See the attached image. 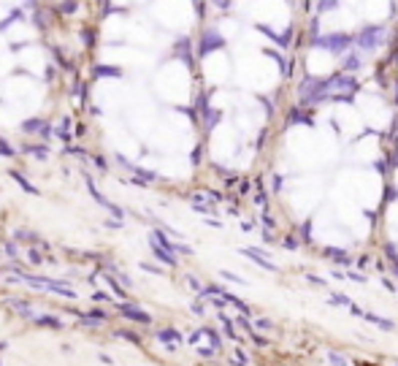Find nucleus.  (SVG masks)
I'll list each match as a JSON object with an SVG mask.
<instances>
[{
  "label": "nucleus",
  "mask_w": 398,
  "mask_h": 366,
  "mask_svg": "<svg viewBox=\"0 0 398 366\" xmlns=\"http://www.w3.org/2000/svg\"><path fill=\"white\" fill-rule=\"evenodd\" d=\"M363 320L366 323H371V325H376V328L379 331H395V323L390 320V317H382V315H374V312H366V315H363Z\"/></svg>",
  "instance_id": "nucleus-4"
},
{
  "label": "nucleus",
  "mask_w": 398,
  "mask_h": 366,
  "mask_svg": "<svg viewBox=\"0 0 398 366\" xmlns=\"http://www.w3.org/2000/svg\"><path fill=\"white\" fill-rule=\"evenodd\" d=\"M187 285H190V288H192V290H198V293H203V285H201V282H198V279H195V277H187Z\"/></svg>",
  "instance_id": "nucleus-20"
},
{
  "label": "nucleus",
  "mask_w": 398,
  "mask_h": 366,
  "mask_svg": "<svg viewBox=\"0 0 398 366\" xmlns=\"http://www.w3.org/2000/svg\"><path fill=\"white\" fill-rule=\"evenodd\" d=\"M9 307L14 309V312H19V315H22V317H30V320H33V317H36V312H33V307H30V304L19 301V298H11V301H9Z\"/></svg>",
  "instance_id": "nucleus-8"
},
{
  "label": "nucleus",
  "mask_w": 398,
  "mask_h": 366,
  "mask_svg": "<svg viewBox=\"0 0 398 366\" xmlns=\"http://www.w3.org/2000/svg\"><path fill=\"white\" fill-rule=\"evenodd\" d=\"M387 261H390V266H393V271H398V255L393 252V247H387Z\"/></svg>",
  "instance_id": "nucleus-18"
},
{
  "label": "nucleus",
  "mask_w": 398,
  "mask_h": 366,
  "mask_svg": "<svg viewBox=\"0 0 398 366\" xmlns=\"http://www.w3.org/2000/svg\"><path fill=\"white\" fill-rule=\"evenodd\" d=\"M119 339H128V342H133V344H141V339H138L136 334H130V331H119Z\"/></svg>",
  "instance_id": "nucleus-17"
},
{
  "label": "nucleus",
  "mask_w": 398,
  "mask_h": 366,
  "mask_svg": "<svg viewBox=\"0 0 398 366\" xmlns=\"http://www.w3.org/2000/svg\"><path fill=\"white\" fill-rule=\"evenodd\" d=\"M328 363L330 366H349V361L341 355L339 350H328Z\"/></svg>",
  "instance_id": "nucleus-10"
},
{
  "label": "nucleus",
  "mask_w": 398,
  "mask_h": 366,
  "mask_svg": "<svg viewBox=\"0 0 398 366\" xmlns=\"http://www.w3.org/2000/svg\"><path fill=\"white\" fill-rule=\"evenodd\" d=\"M325 258L333 261V263H339V266H349V263H352V258H349L344 250H339V247H325Z\"/></svg>",
  "instance_id": "nucleus-5"
},
{
  "label": "nucleus",
  "mask_w": 398,
  "mask_h": 366,
  "mask_svg": "<svg viewBox=\"0 0 398 366\" xmlns=\"http://www.w3.org/2000/svg\"><path fill=\"white\" fill-rule=\"evenodd\" d=\"M349 312H352L355 317H363V315H366V312H363L360 307H357V304H352V307H349Z\"/></svg>",
  "instance_id": "nucleus-21"
},
{
  "label": "nucleus",
  "mask_w": 398,
  "mask_h": 366,
  "mask_svg": "<svg viewBox=\"0 0 398 366\" xmlns=\"http://www.w3.org/2000/svg\"><path fill=\"white\" fill-rule=\"evenodd\" d=\"M395 363H398V358H395Z\"/></svg>",
  "instance_id": "nucleus-25"
},
{
  "label": "nucleus",
  "mask_w": 398,
  "mask_h": 366,
  "mask_svg": "<svg viewBox=\"0 0 398 366\" xmlns=\"http://www.w3.org/2000/svg\"><path fill=\"white\" fill-rule=\"evenodd\" d=\"M328 304H330V307H347V309H349L355 301H352L349 296H344V293H336V290H330V293H328Z\"/></svg>",
  "instance_id": "nucleus-7"
},
{
  "label": "nucleus",
  "mask_w": 398,
  "mask_h": 366,
  "mask_svg": "<svg viewBox=\"0 0 398 366\" xmlns=\"http://www.w3.org/2000/svg\"><path fill=\"white\" fill-rule=\"evenodd\" d=\"M157 339H160L168 350H176L179 344H182V334H179L176 328H160L157 331Z\"/></svg>",
  "instance_id": "nucleus-3"
},
{
  "label": "nucleus",
  "mask_w": 398,
  "mask_h": 366,
  "mask_svg": "<svg viewBox=\"0 0 398 366\" xmlns=\"http://www.w3.org/2000/svg\"><path fill=\"white\" fill-rule=\"evenodd\" d=\"M230 366H249V355L244 352L241 347L233 350V361H230Z\"/></svg>",
  "instance_id": "nucleus-11"
},
{
  "label": "nucleus",
  "mask_w": 398,
  "mask_h": 366,
  "mask_svg": "<svg viewBox=\"0 0 398 366\" xmlns=\"http://www.w3.org/2000/svg\"><path fill=\"white\" fill-rule=\"evenodd\" d=\"M344 277H347V282H357V285H366V282H368L366 274H360V271H352V269L344 271Z\"/></svg>",
  "instance_id": "nucleus-13"
},
{
  "label": "nucleus",
  "mask_w": 398,
  "mask_h": 366,
  "mask_svg": "<svg viewBox=\"0 0 398 366\" xmlns=\"http://www.w3.org/2000/svg\"><path fill=\"white\" fill-rule=\"evenodd\" d=\"M33 323H36V325H49V328H63V320L55 317V315H38V312H36Z\"/></svg>",
  "instance_id": "nucleus-9"
},
{
  "label": "nucleus",
  "mask_w": 398,
  "mask_h": 366,
  "mask_svg": "<svg viewBox=\"0 0 398 366\" xmlns=\"http://www.w3.org/2000/svg\"><path fill=\"white\" fill-rule=\"evenodd\" d=\"M220 277H222V279H228V282H233V285H249V279L238 277V274H233V271H228V269H222V271H220Z\"/></svg>",
  "instance_id": "nucleus-12"
},
{
  "label": "nucleus",
  "mask_w": 398,
  "mask_h": 366,
  "mask_svg": "<svg viewBox=\"0 0 398 366\" xmlns=\"http://www.w3.org/2000/svg\"><path fill=\"white\" fill-rule=\"evenodd\" d=\"M382 285H384V288H387L390 293H395V290H398V288H395V285H393V282H390V279H387V277H384V279H382Z\"/></svg>",
  "instance_id": "nucleus-22"
},
{
  "label": "nucleus",
  "mask_w": 398,
  "mask_h": 366,
  "mask_svg": "<svg viewBox=\"0 0 398 366\" xmlns=\"http://www.w3.org/2000/svg\"><path fill=\"white\" fill-rule=\"evenodd\" d=\"M3 347H6V344H0V350H3Z\"/></svg>",
  "instance_id": "nucleus-24"
},
{
  "label": "nucleus",
  "mask_w": 398,
  "mask_h": 366,
  "mask_svg": "<svg viewBox=\"0 0 398 366\" xmlns=\"http://www.w3.org/2000/svg\"><path fill=\"white\" fill-rule=\"evenodd\" d=\"M95 301H111V296H106V293H95Z\"/></svg>",
  "instance_id": "nucleus-23"
},
{
  "label": "nucleus",
  "mask_w": 398,
  "mask_h": 366,
  "mask_svg": "<svg viewBox=\"0 0 398 366\" xmlns=\"http://www.w3.org/2000/svg\"><path fill=\"white\" fill-rule=\"evenodd\" d=\"M306 279H309V282H311V285H317V288H325V285H328V282H325V279H322V277H317V274H309Z\"/></svg>",
  "instance_id": "nucleus-19"
},
{
  "label": "nucleus",
  "mask_w": 398,
  "mask_h": 366,
  "mask_svg": "<svg viewBox=\"0 0 398 366\" xmlns=\"http://www.w3.org/2000/svg\"><path fill=\"white\" fill-rule=\"evenodd\" d=\"M190 309L195 312V315H201V317L206 315V304H203V301H192V307H190Z\"/></svg>",
  "instance_id": "nucleus-16"
},
{
  "label": "nucleus",
  "mask_w": 398,
  "mask_h": 366,
  "mask_svg": "<svg viewBox=\"0 0 398 366\" xmlns=\"http://www.w3.org/2000/svg\"><path fill=\"white\" fill-rule=\"evenodd\" d=\"M220 325H222V331H225V336H228V339H233V342H241V336L236 334V320H230V317L222 315V312H220Z\"/></svg>",
  "instance_id": "nucleus-6"
},
{
  "label": "nucleus",
  "mask_w": 398,
  "mask_h": 366,
  "mask_svg": "<svg viewBox=\"0 0 398 366\" xmlns=\"http://www.w3.org/2000/svg\"><path fill=\"white\" fill-rule=\"evenodd\" d=\"M249 339L257 344V347H268V339H265V336L260 334V331H252V334H249Z\"/></svg>",
  "instance_id": "nucleus-15"
},
{
  "label": "nucleus",
  "mask_w": 398,
  "mask_h": 366,
  "mask_svg": "<svg viewBox=\"0 0 398 366\" xmlns=\"http://www.w3.org/2000/svg\"><path fill=\"white\" fill-rule=\"evenodd\" d=\"M117 309L122 312L125 317L136 320V323H144V325H149V323H152V315H149V312H141L138 307H133V304H117Z\"/></svg>",
  "instance_id": "nucleus-2"
},
{
  "label": "nucleus",
  "mask_w": 398,
  "mask_h": 366,
  "mask_svg": "<svg viewBox=\"0 0 398 366\" xmlns=\"http://www.w3.org/2000/svg\"><path fill=\"white\" fill-rule=\"evenodd\" d=\"M241 255H247L249 261H255V263L260 266V269H265V271H279V266L271 261L268 252H263V250H257V247H244Z\"/></svg>",
  "instance_id": "nucleus-1"
},
{
  "label": "nucleus",
  "mask_w": 398,
  "mask_h": 366,
  "mask_svg": "<svg viewBox=\"0 0 398 366\" xmlns=\"http://www.w3.org/2000/svg\"><path fill=\"white\" fill-rule=\"evenodd\" d=\"M255 331H274V320H271V317H257L255 320Z\"/></svg>",
  "instance_id": "nucleus-14"
}]
</instances>
